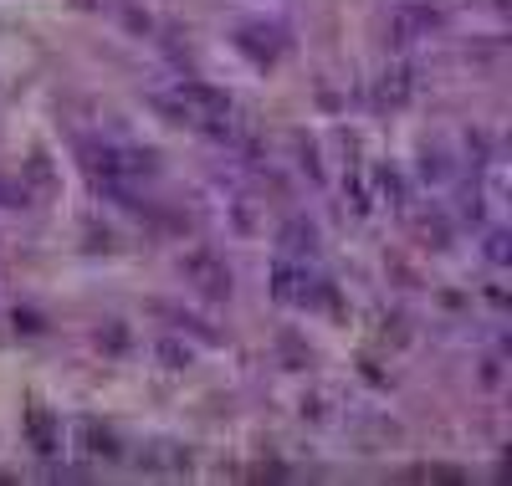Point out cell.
Returning <instances> with one entry per match:
<instances>
[{
	"label": "cell",
	"instance_id": "6da1fadb",
	"mask_svg": "<svg viewBox=\"0 0 512 486\" xmlns=\"http://www.w3.org/2000/svg\"><path fill=\"white\" fill-rule=\"evenodd\" d=\"M185 277H190L205 297H226V292H231V272L216 261V251H190V256H185Z\"/></svg>",
	"mask_w": 512,
	"mask_h": 486
},
{
	"label": "cell",
	"instance_id": "7a4b0ae2",
	"mask_svg": "<svg viewBox=\"0 0 512 486\" xmlns=\"http://www.w3.org/2000/svg\"><path fill=\"white\" fill-rule=\"evenodd\" d=\"M154 159L149 154H123V149H103V159H98V174L108 185H139V180H149V169Z\"/></svg>",
	"mask_w": 512,
	"mask_h": 486
},
{
	"label": "cell",
	"instance_id": "3957f363",
	"mask_svg": "<svg viewBox=\"0 0 512 486\" xmlns=\"http://www.w3.org/2000/svg\"><path fill=\"white\" fill-rule=\"evenodd\" d=\"M272 287H277V297H303L308 292V272H297L292 261H277V267H272Z\"/></svg>",
	"mask_w": 512,
	"mask_h": 486
},
{
	"label": "cell",
	"instance_id": "277c9868",
	"mask_svg": "<svg viewBox=\"0 0 512 486\" xmlns=\"http://www.w3.org/2000/svg\"><path fill=\"white\" fill-rule=\"evenodd\" d=\"M405 93H410V72L395 67L390 77H384V98H405Z\"/></svg>",
	"mask_w": 512,
	"mask_h": 486
},
{
	"label": "cell",
	"instance_id": "5b68a950",
	"mask_svg": "<svg viewBox=\"0 0 512 486\" xmlns=\"http://www.w3.org/2000/svg\"><path fill=\"white\" fill-rule=\"evenodd\" d=\"M492 261H507V236H492V251H487Z\"/></svg>",
	"mask_w": 512,
	"mask_h": 486
}]
</instances>
